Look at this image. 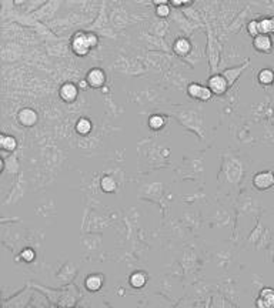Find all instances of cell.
<instances>
[{"instance_id":"6da1fadb","label":"cell","mask_w":274,"mask_h":308,"mask_svg":"<svg viewBox=\"0 0 274 308\" xmlns=\"http://www.w3.org/2000/svg\"><path fill=\"white\" fill-rule=\"evenodd\" d=\"M97 46L99 36L93 32H76L70 39V49L79 57H86Z\"/></svg>"},{"instance_id":"7a4b0ae2","label":"cell","mask_w":274,"mask_h":308,"mask_svg":"<svg viewBox=\"0 0 274 308\" xmlns=\"http://www.w3.org/2000/svg\"><path fill=\"white\" fill-rule=\"evenodd\" d=\"M253 186L257 189L258 191L270 190L272 187H274V171H272V170L258 171L257 174L253 177Z\"/></svg>"},{"instance_id":"3957f363","label":"cell","mask_w":274,"mask_h":308,"mask_svg":"<svg viewBox=\"0 0 274 308\" xmlns=\"http://www.w3.org/2000/svg\"><path fill=\"white\" fill-rule=\"evenodd\" d=\"M207 86H209L210 90L213 92L214 96H223V95H226L227 90L230 89L228 81L223 76V73L222 74H219V73L217 74H211L209 77V81H207Z\"/></svg>"},{"instance_id":"277c9868","label":"cell","mask_w":274,"mask_h":308,"mask_svg":"<svg viewBox=\"0 0 274 308\" xmlns=\"http://www.w3.org/2000/svg\"><path fill=\"white\" fill-rule=\"evenodd\" d=\"M16 120L22 127H33L39 121V114L32 107H23L17 112Z\"/></svg>"},{"instance_id":"5b68a950","label":"cell","mask_w":274,"mask_h":308,"mask_svg":"<svg viewBox=\"0 0 274 308\" xmlns=\"http://www.w3.org/2000/svg\"><path fill=\"white\" fill-rule=\"evenodd\" d=\"M106 79H107V76H106L103 69L93 67L87 71L84 80L87 81V86L92 87V89H101L106 84Z\"/></svg>"},{"instance_id":"8992f818","label":"cell","mask_w":274,"mask_h":308,"mask_svg":"<svg viewBox=\"0 0 274 308\" xmlns=\"http://www.w3.org/2000/svg\"><path fill=\"white\" fill-rule=\"evenodd\" d=\"M59 96L65 103H75L79 97V87L72 81H66L59 89Z\"/></svg>"},{"instance_id":"52a82bcc","label":"cell","mask_w":274,"mask_h":308,"mask_svg":"<svg viewBox=\"0 0 274 308\" xmlns=\"http://www.w3.org/2000/svg\"><path fill=\"white\" fill-rule=\"evenodd\" d=\"M253 47L257 50L258 53L269 54L273 50V39L270 34H258L253 37Z\"/></svg>"},{"instance_id":"ba28073f","label":"cell","mask_w":274,"mask_h":308,"mask_svg":"<svg viewBox=\"0 0 274 308\" xmlns=\"http://www.w3.org/2000/svg\"><path fill=\"white\" fill-rule=\"evenodd\" d=\"M256 306L258 308H272L274 307V290L270 287H264L256 300Z\"/></svg>"},{"instance_id":"9c48e42d","label":"cell","mask_w":274,"mask_h":308,"mask_svg":"<svg viewBox=\"0 0 274 308\" xmlns=\"http://www.w3.org/2000/svg\"><path fill=\"white\" fill-rule=\"evenodd\" d=\"M249 65H250V62H249V60H246L243 65L237 66V67H231V69H226V70L223 71V76L227 79L230 87H231V86H234V83L239 80V77L242 76L243 71L246 70V67H247Z\"/></svg>"},{"instance_id":"30bf717a","label":"cell","mask_w":274,"mask_h":308,"mask_svg":"<svg viewBox=\"0 0 274 308\" xmlns=\"http://www.w3.org/2000/svg\"><path fill=\"white\" fill-rule=\"evenodd\" d=\"M103 284H104V277L101 274H90L84 280V287H86L87 291L90 292L100 291Z\"/></svg>"},{"instance_id":"8fae6325","label":"cell","mask_w":274,"mask_h":308,"mask_svg":"<svg viewBox=\"0 0 274 308\" xmlns=\"http://www.w3.org/2000/svg\"><path fill=\"white\" fill-rule=\"evenodd\" d=\"M173 51L177 56H180V57L189 56L190 51H192V43H190V40L186 39V37H178V39H176V42L173 43Z\"/></svg>"},{"instance_id":"7c38bea8","label":"cell","mask_w":274,"mask_h":308,"mask_svg":"<svg viewBox=\"0 0 274 308\" xmlns=\"http://www.w3.org/2000/svg\"><path fill=\"white\" fill-rule=\"evenodd\" d=\"M0 147L3 151H15L17 148V140L16 137L10 136V134H6V133H1L0 136Z\"/></svg>"},{"instance_id":"4fadbf2b","label":"cell","mask_w":274,"mask_h":308,"mask_svg":"<svg viewBox=\"0 0 274 308\" xmlns=\"http://www.w3.org/2000/svg\"><path fill=\"white\" fill-rule=\"evenodd\" d=\"M257 80L260 86L267 87V86H273L274 81V70L273 69H261L257 74Z\"/></svg>"},{"instance_id":"5bb4252c","label":"cell","mask_w":274,"mask_h":308,"mask_svg":"<svg viewBox=\"0 0 274 308\" xmlns=\"http://www.w3.org/2000/svg\"><path fill=\"white\" fill-rule=\"evenodd\" d=\"M75 129L77 131V134H80V136H87V134H90V131L93 130V123H92V120L87 118V117H80V118L76 121Z\"/></svg>"},{"instance_id":"9a60e30c","label":"cell","mask_w":274,"mask_h":308,"mask_svg":"<svg viewBox=\"0 0 274 308\" xmlns=\"http://www.w3.org/2000/svg\"><path fill=\"white\" fill-rule=\"evenodd\" d=\"M130 285L133 288H143L147 283V276H146L143 271H134L129 278Z\"/></svg>"},{"instance_id":"2e32d148","label":"cell","mask_w":274,"mask_h":308,"mask_svg":"<svg viewBox=\"0 0 274 308\" xmlns=\"http://www.w3.org/2000/svg\"><path fill=\"white\" fill-rule=\"evenodd\" d=\"M166 121H167V120H166L164 116H161V114H153V116L149 117L147 124H149V127L151 130L159 131V130H161L166 126Z\"/></svg>"},{"instance_id":"e0dca14e","label":"cell","mask_w":274,"mask_h":308,"mask_svg":"<svg viewBox=\"0 0 274 308\" xmlns=\"http://www.w3.org/2000/svg\"><path fill=\"white\" fill-rule=\"evenodd\" d=\"M100 187L104 193H113L117 189V183L112 176H104L100 180Z\"/></svg>"},{"instance_id":"ac0fdd59","label":"cell","mask_w":274,"mask_h":308,"mask_svg":"<svg viewBox=\"0 0 274 308\" xmlns=\"http://www.w3.org/2000/svg\"><path fill=\"white\" fill-rule=\"evenodd\" d=\"M216 40L211 36V33L209 34V56H210V65L211 67H216L219 63V50H216Z\"/></svg>"},{"instance_id":"d6986e66","label":"cell","mask_w":274,"mask_h":308,"mask_svg":"<svg viewBox=\"0 0 274 308\" xmlns=\"http://www.w3.org/2000/svg\"><path fill=\"white\" fill-rule=\"evenodd\" d=\"M201 90H203V84H200V83H190L187 86V95L194 100H200Z\"/></svg>"},{"instance_id":"ffe728a7","label":"cell","mask_w":274,"mask_h":308,"mask_svg":"<svg viewBox=\"0 0 274 308\" xmlns=\"http://www.w3.org/2000/svg\"><path fill=\"white\" fill-rule=\"evenodd\" d=\"M258 30L260 34H272V19L270 17L258 19Z\"/></svg>"},{"instance_id":"44dd1931","label":"cell","mask_w":274,"mask_h":308,"mask_svg":"<svg viewBox=\"0 0 274 308\" xmlns=\"http://www.w3.org/2000/svg\"><path fill=\"white\" fill-rule=\"evenodd\" d=\"M172 13V9L169 4H160V6H156V16L160 17V19H167Z\"/></svg>"},{"instance_id":"7402d4cb","label":"cell","mask_w":274,"mask_h":308,"mask_svg":"<svg viewBox=\"0 0 274 308\" xmlns=\"http://www.w3.org/2000/svg\"><path fill=\"white\" fill-rule=\"evenodd\" d=\"M20 259L25 262H32L33 260L36 259V253L33 248H25L23 251H20Z\"/></svg>"},{"instance_id":"603a6c76","label":"cell","mask_w":274,"mask_h":308,"mask_svg":"<svg viewBox=\"0 0 274 308\" xmlns=\"http://www.w3.org/2000/svg\"><path fill=\"white\" fill-rule=\"evenodd\" d=\"M247 33L251 37H256V36L260 34V30H258V20H250L247 23Z\"/></svg>"},{"instance_id":"cb8c5ba5","label":"cell","mask_w":274,"mask_h":308,"mask_svg":"<svg viewBox=\"0 0 274 308\" xmlns=\"http://www.w3.org/2000/svg\"><path fill=\"white\" fill-rule=\"evenodd\" d=\"M214 95H213V92L210 90L209 86H203V90H201V96H200V101H209L211 100Z\"/></svg>"},{"instance_id":"d4e9b609","label":"cell","mask_w":274,"mask_h":308,"mask_svg":"<svg viewBox=\"0 0 274 308\" xmlns=\"http://www.w3.org/2000/svg\"><path fill=\"white\" fill-rule=\"evenodd\" d=\"M170 4H173V7H181L183 0H170Z\"/></svg>"},{"instance_id":"484cf974","label":"cell","mask_w":274,"mask_h":308,"mask_svg":"<svg viewBox=\"0 0 274 308\" xmlns=\"http://www.w3.org/2000/svg\"><path fill=\"white\" fill-rule=\"evenodd\" d=\"M156 6H160V4H169L170 0H151Z\"/></svg>"},{"instance_id":"4316f807","label":"cell","mask_w":274,"mask_h":308,"mask_svg":"<svg viewBox=\"0 0 274 308\" xmlns=\"http://www.w3.org/2000/svg\"><path fill=\"white\" fill-rule=\"evenodd\" d=\"M27 0H13V3L16 4V6H22V4H25Z\"/></svg>"},{"instance_id":"83f0119b","label":"cell","mask_w":274,"mask_h":308,"mask_svg":"<svg viewBox=\"0 0 274 308\" xmlns=\"http://www.w3.org/2000/svg\"><path fill=\"white\" fill-rule=\"evenodd\" d=\"M193 3V0H183V6H190Z\"/></svg>"},{"instance_id":"f1b7e54d","label":"cell","mask_w":274,"mask_h":308,"mask_svg":"<svg viewBox=\"0 0 274 308\" xmlns=\"http://www.w3.org/2000/svg\"><path fill=\"white\" fill-rule=\"evenodd\" d=\"M270 19H272V33H274V16H272Z\"/></svg>"},{"instance_id":"f546056e","label":"cell","mask_w":274,"mask_h":308,"mask_svg":"<svg viewBox=\"0 0 274 308\" xmlns=\"http://www.w3.org/2000/svg\"><path fill=\"white\" fill-rule=\"evenodd\" d=\"M273 86H274V81H273Z\"/></svg>"}]
</instances>
